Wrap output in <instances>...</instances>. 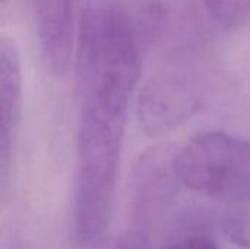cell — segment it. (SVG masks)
Masks as SVG:
<instances>
[{"instance_id":"6da1fadb","label":"cell","mask_w":250,"mask_h":249,"mask_svg":"<svg viewBox=\"0 0 250 249\" xmlns=\"http://www.w3.org/2000/svg\"><path fill=\"white\" fill-rule=\"evenodd\" d=\"M180 185L229 201L250 195V141L221 131L195 135L176 151Z\"/></svg>"},{"instance_id":"7a4b0ae2","label":"cell","mask_w":250,"mask_h":249,"mask_svg":"<svg viewBox=\"0 0 250 249\" xmlns=\"http://www.w3.org/2000/svg\"><path fill=\"white\" fill-rule=\"evenodd\" d=\"M202 87L188 70L168 68L151 76L136 100L139 129L161 138L190 120L202 104Z\"/></svg>"},{"instance_id":"3957f363","label":"cell","mask_w":250,"mask_h":249,"mask_svg":"<svg viewBox=\"0 0 250 249\" xmlns=\"http://www.w3.org/2000/svg\"><path fill=\"white\" fill-rule=\"evenodd\" d=\"M176 151L170 145H155L144 153L132 182V229L127 233L146 245L151 222L174 200L180 181L176 172Z\"/></svg>"},{"instance_id":"277c9868","label":"cell","mask_w":250,"mask_h":249,"mask_svg":"<svg viewBox=\"0 0 250 249\" xmlns=\"http://www.w3.org/2000/svg\"><path fill=\"white\" fill-rule=\"evenodd\" d=\"M41 57L48 70L63 76L73 65L72 0H28Z\"/></svg>"},{"instance_id":"5b68a950","label":"cell","mask_w":250,"mask_h":249,"mask_svg":"<svg viewBox=\"0 0 250 249\" xmlns=\"http://www.w3.org/2000/svg\"><path fill=\"white\" fill-rule=\"evenodd\" d=\"M0 176L6 191L22 116L21 57L15 41L6 35L0 40Z\"/></svg>"},{"instance_id":"8992f818","label":"cell","mask_w":250,"mask_h":249,"mask_svg":"<svg viewBox=\"0 0 250 249\" xmlns=\"http://www.w3.org/2000/svg\"><path fill=\"white\" fill-rule=\"evenodd\" d=\"M221 229L233 245L250 249V195L230 201L221 216Z\"/></svg>"},{"instance_id":"52a82bcc","label":"cell","mask_w":250,"mask_h":249,"mask_svg":"<svg viewBox=\"0 0 250 249\" xmlns=\"http://www.w3.org/2000/svg\"><path fill=\"white\" fill-rule=\"evenodd\" d=\"M211 16L224 28H236L250 16V0H208Z\"/></svg>"},{"instance_id":"ba28073f","label":"cell","mask_w":250,"mask_h":249,"mask_svg":"<svg viewBox=\"0 0 250 249\" xmlns=\"http://www.w3.org/2000/svg\"><path fill=\"white\" fill-rule=\"evenodd\" d=\"M163 249H220L218 244L204 232H188L176 236Z\"/></svg>"},{"instance_id":"9c48e42d","label":"cell","mask_w":250,"mask_h":249,"mask_svg":"<svg viewBox=\"0 0 250 249\" xmlns=\"http://www.w3.org/2000/svg\"><path fill=\"white\" fill-rule=\"evenodd\" d=\"M100 249H145V245L139 244L138 241H135L130 236H126V238H122V239L111 241V242L105 244L103 248Z\"/></svg>"}]
</instances>
